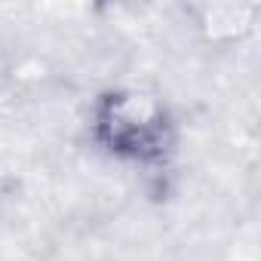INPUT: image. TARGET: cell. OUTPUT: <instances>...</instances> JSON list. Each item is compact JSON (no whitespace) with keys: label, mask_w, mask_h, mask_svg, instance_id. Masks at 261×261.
Listing matches in <instances>:
<instances>
[{"label":"cell","mask_w":261,"mask_h":261,"mask_svg":"<svg viewBox=\"0 0 261 261\" xmlns=\"http://www.w3.org/2000/svg\"><path fill=\"white\" fill-rule=\"evenodd\" d=\"M105 126L117 151L145 154V148H154L163 139V111L151 98L136 95V92L114 95Z\"/></svg>","instance_id":"6da1fadb"}]
</instances>
